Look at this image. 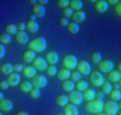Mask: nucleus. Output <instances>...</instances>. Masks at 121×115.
Wrapping results in <instances>:
<instances>
[{
    "mask_svg": "<svg viewBox=\"0 0 121 115\" xmlns=\"http://www.w3.org/2000/svg\"><path fill=\"white\" fill-rule=\"evenodd\" d=\"M27 46H28V50H31L32 52H42L44 51V48H46V39L44 38H35L32 39L31 42L27 43Z\"/></svg>",
    "mask_w": 121,
    "mask_h": 115,
    "instance_id": "nucleus-1",
    "label": "nucleus"
},
{
    "mask_svg": "<svg viewBox=\"0 0 121 115\" xmlns=\"http://www.w3.org/2000/svg\"><path fill=\"white\" fill-rule=\"evenodd\" d=\"M102 106H104V100H99V99H93L89 100L85 104V110L90 114H99L102 112Z\"/></svg>",
    "mask_w": 121,
    "mask_h": 115,
    "instance_id": "nucleus-2",
    "label": "nucleus"
},
{
    "mask_svg": "<svg viewBox=\"0 0 121 115\" xmlns=\"http://www.w3.org/2000/svg\"><path fill=\"white\" fill-rule=\"evenodd\" d=\"M118 111H120V104L117 102H113V100H106V102H104L102 112L105 115H116Z\"/></svg>",
    "mask_w": 121,
    "mask_h": 115,
    "instance_id": "nucleus-3",
    "label": "nucleus"
},
{
    "mask_svg": "<svg viewBox=\"0 0 121 115\" xmlns=\"http://www.w3.org/2000/svg\"><path fill=\"white\" fill-rule=\"evenodd\" d=\"M62 63H63V68H66V70L71 71V70H74V68L77 67L78 60H77V58H75L73 54H67V55L63 56Z\"/></svg>",
    "mask_w": 121,
    "mask_h": 115,
    "instance_id": "nucleus-4",
    "label": "nucleus"
},
{
    "mask_svg": "<svg viewBox=\"0 0 121 115\" xmlns=\"http://www.w3.org/2000/svg\"><path fill=\"white\" fill-rule=\"evenodd\" d=\"M67 99H69V102L74 106H78V104H81L82 103V92L81 91H77V90H73V91H70V94L67 95Z\"/></svg>",
    "mask_w": 121,
    "mask_h": 115,
    "instance_id": "nucleus-5",
    "label": "nucleus"
},
{
    "mask_svg": "<svg viewBox=\"0 0 121 115\" xmlns=\"http://www.w3.org/2000/svg\"><path fill=\"white\" fill-rule=\"evenodd\" d=\"M90 75V83L95 87H99V86L104 83V76H102V74L98 72V71H93V72L89 74Z\"/></svg>",
    "mask_w": 121,
    "mask_h": 115,
    "instance_id": "nucleus-6",
    "label": "nucleus"
},
{
    "mask_svg": "<svg viewBox=\"0 0 121 115\" xmlns=\"http://www.w3.org/2000/svg\"><path fill=\"white\" fill-rule=\"evenodd\" d=\"M77 71L79 72V75H89L91 72L90 71V64L86 60H79L77 63Z\"/></svg>",
    "mask_w": 121,
    "mask_h": 115,
    "instance_id": "nucleus-7",
    "label": "nucleus"
},
{
    "mask_svg": "<svg viewBox=\"0 0 121 115\" xmlns=\"http://www.w3.org/2000/svg\"><path fill=\"white\" fill-rule=\"evenodd\" d=\"M35 70H38V71H43L47 68V62L43 59V58H40V56H35V59L32 60V64H31Z\"/></svg>",
    "mask_w": 121,
    "mask_h": 115,
    "instance_id": "nucleus-8",
    "label": "nucleus"
},
{
    "mask_svg": "<svg viewBox=\"0 0 121 115\" xmlns=\"http://www.w3.org/2000/svg\"><path fill=\"white\" fill-rule=\"evenodd\" d=\"M31 84H32L34 88H42V87H44V86L47 84V79H46V76H43V75H35V76L32 78Z\"/></svg>",
    "mask_w": 121,
    "mask_h": 115,
    "instance_id": "nucleus-9",
    "label": "nucleus"
},
{
    "mask_svg": "<svg viewBox=\"0 0 121 115\" xmlns=\"http://www.w3.org/2000/svg\"><path fill=\"white\" fill-rule=\"evenodd\" d=\"M97 67H98V72H106L108 74L109 71H112L113 70V63L110 60H101L97 63Z\"/></svg>",
    "mask_w": 121,
    "mask_h": 115,
    "instance_id": "nucleus-10",
    "label": "nucleus"
},
{
    "mask_svg": "<svg viewBox=\"0 0 121 115\" xmlns=\"http://www.w3.org/2000/svg\"><path fill=\"white\" fill-rule=\"evenodd\" d=\"M108 9V3L105 0H97L94 1V11L98 13H102Z\"/></svg>",
    "mask_w": 121,
    "mask_h": 115,
    "instance_id": "nucleus-11",
    "label": "nucleus"
},
{
    "mask_svg": "<svg viewBox=\"0 0 121 115\" xmlns=\"http://www.w3.org/2000/svg\"><path fill=\"white\" fill-rule=\"evenodd\" d=\"M121 79V72H118L117 70H112L108 72V79L106 80L109 83H116V82H120Z\"/></svg>",
    "mask_w": 121,
    "mask_h": 115,
    "instance_id": "nucleus-12",
    "label": "nucleus"
},
{
    "mask_svg": "<svg viewBox=\"0 0 121 115\" xmlns=\"http://www.w3.org/2000/svg\"><path fill=\"white\" fill-rule=\"evenodd\" d=\"M7 82H8L9 86H17L20 83V75L17 72H11L9 75H7Z\"/></svg>",
    "mask_w": 121,
    "mask_h": 115,
    "instance_id": "nucleus-13",
    "label": "nucleus"
},
{
    "mask_svg": "<svg viewBox=\"0 0 121 115\" xmlns=\"http://www.w3.org/2000/svg\"><path fill=\"white\" fill-rule=\"evenodd\" d=\"M58 54L56 52H54V51H50V52H47V55H46V62H47V64L48 66H55V63L58 62Z\"/></svg>",
    "mask_w": 121,
    "mask_h": 115,
    "instance_id": "nucleus-14",
    "label": "nucleus"
},
{
    "mask_svg": "<svg viewBox=\"0 0 121 115\" xmlns=\"http://www.w3.org/2000/svg\"><path fill=\"white\" fill-rule=\"evenodd\" d=\"M15 38H16V42L19 44H27L28 43V35L24 31H17L16 35H15Z\"/></svg>",
    "mask_w": 121,
    "mask_h": 115,
    "instance_id": "nucleus-15",
    "label": "nucleus"
},
{
    "mask_svg": "<svg viewBox=\"0 0 121 115\" xmlns=\"http://www.w3.org/2000/svg\"><path fill=\"white\" fill-rule=\"evenodd\" d=\"M70 19H73V23H81V21L85 20V12H83L82 9L81 11H75V12H73V15H71V17Z\"/></svg>",
    "mask_w": 121,
    "mask_h": 115,
    "instance_id": "nucleus-16",
    "label": "nucleus"
},
{
    "mask_svg": "<svg viewBox=\"0 0 121 115\" xmlns=\"http://www.w3.org/2000/svg\"><path fill=\"white\" fill-rule=\"evenodd\" d=\"M94 94L95 91L93 88H86L82 91V99L85 102H89V100H93L94 99Z\"/></svg>",
    "mask_w": 121,
    "mask_h": 115,
    "instance_id": "nucleus-17",
    "label": "nucleus"
},
{
    "mask_svg": "<svg viewBox=\"0 0 121 115\" xmlns=\"http://www.w3.org/2000/svg\"><path fill=\"white\" fill-rule=\"evenodd\" d=\"M63 115H78V110H77V106H74L71 103H67L65 107H63Z\"/></svg>",
    "mask_w": 121,
    "mask_h": 115,
    "instance_id": "nucleus-18",
    "label": "nucleus"
},
{
    "mask_svg": "<svg viewBox=\"0 0 121 115\" xmlns=\"http://www.w3.org/2000/svg\"><path fill=\"white\" fill-rule=\"evenodd\" d=\"M23 75L26 78H34L35 75H36V70H35L31 64L24 66V68H23Z\"/></svg>",
    "mask_w": 121,
    "mask_h": 115,
    "instance_id": "nucleus-19",
    "label": "nucleus"
},
{
    "mask_svg": "<svg viewBox=\"0 0 121 115\" xmlns=\"http://www.w3.org/2000/svg\"><path fill=\"white\" fill-rule=\"evenodd\" d=\"M60 87H62V90H63V91H67V92H70V91H73V90H74V82L70 80V79L62 80V83H60Z\"/></svg>",
    "mask_w": 121,
    "mask_h": 115,
    "instance_id": "nucleus-20",
    "label": "nucleus"
},
{
    "mask_svg": "<svg viewBox=\"0 0 121 115\" xmlns=\"http://www.w3.org/2000/svg\"><path fill=\"white\" fill-rule=\"evenodd\" d=\"M69 8L71 9L73 12L81 11V8H82V1H81V0H70L69 1Z\"/></svg>",
    "mask_w": 121,
    "mask_h": 115,
    "instance_id": "nucleus-21",
    "label": "nucleus"
},
{
    "mask_svg": "<svg viewBox=\"0 0 121 115\" xmlns=\"http://www.w3.org/2000/svg\"><path fill=\"white\" fill-rule=\"evenodd\" d=\"M34 59H35V52H32L31 50H28V51H26L23 54V62H24V63L31 64Z\"/></svg>",
    "mask_w": 121,
    "mask_h": 115,
    "instance_id": "nucleus-22",
    "label": "nucleus"
},
{
    "mask_svg": "<svg viewBox=\"0 0 121 115\" xmlns=\"http://www.w3.org/2000/svg\"><path fill=\"white\" fill-rule=\"evenodd\" d=\"M12 102L9 100V99H1L0 100V110L3 111H9L11 108H12Z\"/></svg>",
    "mask_w": 121,
    "mask_h": 115,
    "instance_id": "nucleus-23",
    "label": "nucleus"
},
{
    "mask_svg": "<svg viewBox=\"0 0 121 115\" xmlns=\"http://www.w3.org/2000/svg\"><path fill=\"white\" fill-rule=\"evenodd\" d=\"M32 13L35 15V17H43L44 16V8L42 5L35 4L34 7H32Z\"/></svg>",
    "mask_w": 121,
    "mask_h": 115,
    "instance_id": "nucleus-24",
    "label": "nucleus"
},
{
    "mask_svg": "<svg viewBox=\"0 0 121 115\" xmlns=\"http://www.w3.org/2000/svg\"><path fill=\"white\" fill-rule=\"evenodd\" d=\"M55 102H56V104H58V106H60V107H65L66 104L69 103L67 95H65V94H60V95H58V96H56V99H55Z\"/></svg>",
    "mask_w": 121,
    "mask_h": 115,
    "instance_id": "nucleus-25",
    "label": "nucleus"
},
{
    "mask_svg": "<svg viewBox=\"0 0 121 115\" xmlns=\"http://www.w3.org/2000/svg\"><path fill=\"white\" fill-rule=\"evenodd\" d=\"M0 71H1V74H4V75H9V74L13 71L12 64L11 63H3L0 66Z\"/></svg>",
    "mask_w": 121,
    "mask_h": 115,
    "instance_id": "nucleus-26",
    "label": "nucleus"
},
{
    "mask_svg": "<svg viewBox=\"0 0 121 115\" xmlns=\"http://www.w3.org/2000/svg\"><path fill=\"white\" fill-rule=\"evenodd\" d=\"M56 76L59 78L60 80H66L70 76V71L66 70V68H60V70H58V72H56Z\"/></svg>",
    "mask_w": 121,
    "mask_h": 115,
    "instance_id": "nucleus-27",
    "label": "nucleus"
},
{
    "mask_svg": "<svg viewBox=\"0 0 121 115\" xmlns=\"http://www.w3.org/2000/svg\"><path fill=\"white\" fill-rule=\"evenodd\" d=\"M74 88L77 90V91H81V92H82L83 90L87 88V83L85 80H81V79H79V80H77L74 83Z\"/></svg>",
    "mask_w": 121,
    "mask_h": 115,
    "instance_id": "nucleus-28",
    "label": "nucleus"
},
{
    "mask_svg": "<svg viewBox=\"0 0 121 115\" xmlns=\"http://www.w3.org/2000/svg\"><path fill=\"white\" fill-rule=\"evenodd\" d=\"M19 87H20V91H23V92H30V90L32 88V84L28 80H23L22 83H19Z\"/></svg>",
    "mask_w": 121,
    "mask_h": 115,
    "instance_id": "nucleus-29",
    "label": "nucleus"
},
{
    "mask_svg": "<svg viewBox=\"0 0 121 115\" xmlns=\"http://www.w3.org/2000/svg\"><path fill=\"white\" fill-rule=\"evenodd\" d=\"M109 96H110V100H113V102H120V99H121L120 90H112L109 92Z\"/></svg>",
    "mask_w": 121,
    "mask_h": 115,
    "instance_id": "nucleus-30",
    "label": "nucleus"
},
{
    "mask_svg": "<svg viewBox=\"0 0 121 115\" xmlns=\"http://www.w3.org/2000/svg\"><path fill=\"white\" fill-rule=\"evenodd\" d=\"M99 87H101V92H102L104 95L109 94V92L112 91V83H109L108 80H104V83L99 86Z\"/></svg>",
    "mask_w": 121,
    "mask_h": 115,
    "instance_id": "nucleus-31",
    "label": "nucleus"
},
{
    "mask_svg": "<svg viewBox=\"0 0 121 115\" xmlns=\"http://www.w3.org/2000/svg\"><path fill=\"white\" fill-rule=\"evenodd\" d=\"M26 28L30 31V32H36V31L39 30V24L36 23V21H27Z\"/></svg>",
    "mask_w": 121,
    "mask_h": 115,
    "instance_id": "nucleus-32",
    "label": "nucleus"
},
{
    "mask_svg": "<svg viewBox=\"0 0 121 115\" xmlns=\"http://www.w3.org/2000/svg\"><path fill=\"white\" fill-rule=\"evenodd\" d=\"M17 32V28H16V24H12V23H9L5 26V34H8L9 36L11 35H16Z\"/></svg>",
    "mask_w": 121,
    "mask_h": 115,
    "instance_id": "nucleus-33",
    "label": "nucleus"
},
{
    "mask_svg": "<svg viewBox=\"0 0 121 115\" xmlns=\"http://www.w3.org/2000/svg\"><path fill=\"white\" fill-rule=\"evenodd\" d=\"M67 30H69V32L70 34H77L78 31H79V26H78L77 23H69L67 24Z\"/></svg>",
    "mask_w": 121,
    "mask_h": 115,
    "instance_id": "nucleus-34",
    "label": "nucleus"
},
{
    "mask_svg": "<svg viewBox=\"0 0 121 115\" xmlns=\"http://www.w3.org/2000/svg\"><path fill=\"white\" fill-rule=\"evenodd\" d=\"M90 59H91V62H94L95 64L98 63V62H101V54H99V51H93L91 52V55H90Z\"/></svg>",
    "mask_w": 121,
    "mask_h": 115,
    "instance_id": "nucleus-35",
    "label": "nucleus"
},
{
    "mask_svg": "<svg viewBox=\"0 0 121 115\" xmlns=\"http://www.w3.org/2000/svg\"><path fill=\"white\" fill-rule=\"evenodd\" d=\"M9 40H11V36L8 34H5V32L0 34V43L1 44H7V43H9Z\"/></svg>",
    "mask_w": 121,
    "mask_h": 115,
    "instance_id": "nucleus-36",
    "label": "nucleus"
},
{
    "mask_svg": "<svg viewBox=\"0 0 121 115\" xmlns=\"http://www.w3.org/2000/svg\"><path fill=\"white\" fill-rule=\"evenodd\" d=\"M28 95H30V98L31 99H36L39 98V95H40V92H39V88H32L30 90V92H28Z\"/></svg>",
    "mask_w": 121,
    "mask_h": 115,
    "instance_id": "nucleus-37",
    "label": "nucleus"
},
{
    "mask_svg": "<svg viewBox=\"0 0 121 115\" xmlns=\"http://www.w3.org/2000/svg\"><path fill=\"white\" fill-rule=\"evenodd\" d=\"M46 72H47V75H50V76H54V75H56L58 70L55 68V66H47V68H46Z\"/></svg>",
    "mask_w": 121,
    "mask_h": 115,
    "instance_id": "nucleus-38",
    "label": "nucleus"
},
{
    "mask_svg": "<svg viewBox=\"0 0 121 115\" xmlns=\"http://www.w3.org/2000/svg\"><path fill=\"white\" fill-rule=\"evenodd\" d=\"M79 72L78 71H70V76H69V79L70 80H73V82H77V80H79Z\"/></svg>",
    "mask_w": 121,
    "mask_h": 115,
    "instance_id": "nucleus-39",
    "label": "nucleus"
},
{
    "mask_svg": "<svg viewBox=\"0 0 121 115\" xmlns=\"http://www.w3.org/2000/svg\"><path fill=\"white\" fill-rule=\"evenodd\" d=\"M113 9H114V13L120 17L121 16V3H120V0H118L114 5H113Z\"/></svg>",
    "mask_w": 121,
    "mask_h": 115,
    "instance_id": "nucleus-40",
    "label": "nucleus"
},
{
    "mask_svg": "<svg viewBox=\"0 0 121 115\" xmlns=\"http://www.w3.org/2000/svg\"><path fill=\"white\" fill-rule=\"evenodd\" d=\"M62 13H63V17H71V15H73V11L69 8V7H66V8H63L62 9Z\"/></svg>",
    "mask_w": 121,
    "mask_h": 115,
    "instance_id": "nucleus-41",
    "label": "nucleus"
},
{
    "mask_svg": "<svg viewBox=\"0 0 121 115\" xmlns=\"http://www.w3.org/2000/svg\"><path fill=\"white\" fill-rule=\"evenodd\" d=\"M56 4H58V7H60V8L63 9L66 7H69V0H58Z\"/></svg>",
    "mask_w": 121,
    "mask_h": 115,
    "instance_id": "nucleus-42",
    "label": "nucleus"
},
{
    "mask_svg": "<svg viewBox=\"0 0 121 115\" xmlns=\"http://www.w3.org/2000/svg\"><path fill=\"white\" fill-rule=\"evenodd\" d=\"M12 67H13V71H16V72H20V71H23L24 66H23L22 63H15V64H12Z\"/></svg>",
    "mask_w": 121,
    "mask_h": 115,
    "instance_id": "nucleus-43",
    "label": "nucleus"
},
{
    "mask_svg": "<svg viewBox=\"0 0 121 115\" xmlns=\"http://www.w3.org/2000/svg\"><path fill=\"white\" fill-rule=\"evenodd\" d=\"M59 24H60L62 27H67V24H69V19H67V17H63V16H62V17L59 19Z\"/></svg>",
    "mask_w": 121,
    "mask_h": 115,
    "instance_id": "nucleus-44",
    "label": "nucleus"
},
{
    "mask_svg": "<svg viewBox=\"0 0 121 115\" xmlns=\"http://www.w3.org/2000/svg\"><path fill=\"white\" fill-rule=\"evenodd\" d=\"M8 87H9V84L7 80H0V90H7Z\"/></svg>",
    "mask_w": 121,
    "mask_h": 115,
    "instance_id": "nucleus-45",
    "label": "nucleus"
},
{
    "mask_svg": "<svg viewBox=\"0 0 121 115\" xmlns=\"http://www.w3.org/2000/svg\"><path fill=\"white\" fill-rule=\"evenodd\" d=\"M94 99H99V100H102L104 99V94L101 92V91H97L94 94Z\"/></svg>",
    "mask_w": 121,
    "mask_h": 115,
    "instance_id": "nucleus-46",
    "label": "nucleus"
},
{
    "mask_svg": "<svg viewBox=\"0 0 121 115\" xmlns=\"http://www.w3.org/2000/svg\"><path fill=\"white\" fill-rule=\"evenodd\" d=\"M16 28H17V31H23L24 28H26V24L22 23V21H19V23L16 24Z\"/></svg>",
    "mask_w": 121,
    "mask_h": 115,
    "instance_id": "nucleus-47",
    "label": "nucleus"
},
{
    "mask_svg": "<svg viewBox=\"0 0 121 115\" xmlns=\"http://www.w3.org/2000/svg\"><path fill=\"white\" fill-rule=\"evenodd\" d=\"M4 55H5V48H4V46L0 43V59H1Z\"/></svg>",
    "mask_w": 121,
    "mask_h": 115,
    "instance_id": "nucleus-48",
    "label": "nucleus"
},
{
    "mask_svg": "<svg viewBox=\"0 0 121 115\" xmlns=\"http://www.w3.org/2000/svg\"><path fill=\"white\" fill-rule=\"evenodd\" d=\"M120 82H116V83H113V87H112V90H120Z\"/></svg>",
    "mask_w": 121,
    "mask_h": 115,
    "instance_id": "nucleus-49",
    "label": "nucleus"
},
{
    "mask_svg": "<svg viewBox=\"0 0 121 115\" xmlns=\"http://www.w3.org/2000/svg\"><path fill=\"white\" fill-rule=\"evenodd\" d=\"M35 19H36V17H35L34 13H30V15H28V21H35Z\"/></svg>",
    "mask_w": 121,
    "mask_h": 115,
    "instance_id": "nucleus-50",
    "label": "nucleus"
},
{
    "mask_svg": "<svg viewBox=\"0 0 121 115\" xmlns=\"http://www.w3.org/2000/svg\"><path fill=\"white\" fill-rule=\"evenodd\" d=\"M16 115H30L27 111H24V110H20V111H17V114Z\"/></svg>",
    "mask_w": 121,
    "mask_h": 115,
    "instance_id": "nucleus-51",
    "label": "nucleus"
},
{
    "mask_svg": "<svg viewBox=\"0 0 121 115\" xmlns=\"http://www.w3.org/2000/svg\"><path fill=\"white\" fill-rule=\"evenodd\" d=\"M117 1H118V0H109V1H106V3H108V4H110V5H114Z\"/></svg>",
    "mask_w": 121,
    "mask_h": 115,
    "instance_id": "nucleus-52",
    "label": "nucleus"
},
{
    "mask_svg": "<svg viewBox=\"0 0 121 115\" xmlns=\"http://www.w3.org/2000/svg\"><path fill=\"white\" fill-rule=\"evenodd\" d=\"M30 4L32 5V7H34V5L36 4V1H35V0H30Z\"/></svg>",
    "mask_w": 121,
    "mask_h": 115,
    "instance_id": "nucleus-53",
    "label": "nucleus"
},
{
    "mask_svg": "<svg viewBox=\"0 0 121 115\" xmlns=\"http://www.w3.org/2000/svg\"><path fill=\"white\" fill-rule=\"evenodd\" d=\"M1 99H4V96H3V92L0 91V100H1Z\"/></svg>",
    "mask_w": 121,
    "mask_h": 115,
    "instance_id": "nucleus-54",
    "label": "nucleus"
},
{
    "mask_svg": "<svg viewBox=\"0 0 121 115\" xmlns=\"http://www.w3.org/2000/svg\"><path fill=\"white\" fill-rule=\"evenodd\" d=\"M95 115H105L104 112H99V114H95Z\"/></svg>",
    "mask_w": 121,
    "mask_h": 115,
    "instance_id": "nucleus-55",
    "label": "nucleus"
},
{
    "mask_svg": "<svg viewBox=\"0 0 121 115\" xmlns=\"http://www.w3.org/2000/svg\"><path fill=\"white\" fill-rule=\"evenodd\" d=\"M55 115H63V114H55Z\"/></svg>",
    "mask_w": 121,
    "mask_h": 115,
    "instance_id": "nucleus-56",
    "label": "nucleus"
},
{
    "mask_svg": "<svg viewBox=\"0 0 121 115\" xmlns=\"http://www.w3.org/2000/svg\"><path fill=\"white\" fill-rule=\"evenodd\" d=\"M0 115H3V114H1V112H0Z\"/></svg>",
    "mask_w": 121,
    "mask_h": 115,
    "instance_id": "nucleus-57",
    "label": "nucleus"
}]
</instances>
